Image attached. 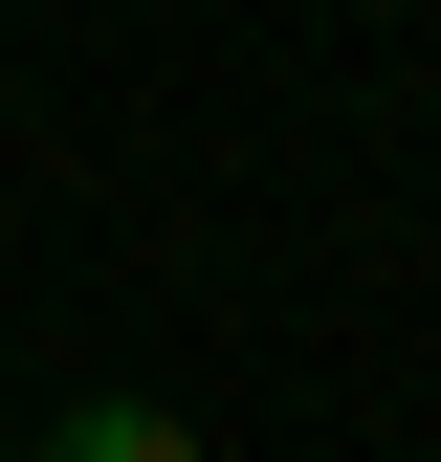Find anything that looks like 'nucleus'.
<instances>
[{
  "label": "nucleus",
  "mask_w": 441,
  "mask_h": 462,
  "mask_svg": "<svg viewBox=\"0 0 441 462\" xmlns=\"http://www.w3.org/2000/svg\"><path fill=\"white\" fill-rule=\"evenodd\" d=\"M44 462H199V440L155 419V396H89V419H44Z\"/></svg>",
  "instance_id": "nucleus-1"
}]
</instances>
